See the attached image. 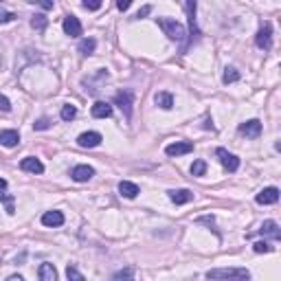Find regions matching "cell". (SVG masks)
Wrapping results in <instances>:
<instances>
[{
  "label": "cell",
  "instance_id": "1",
  "mask_svg": "<svg viewBox=\"0 0 281 281\" xmlns=\"http://www.w3.org/2000/svg\"><path fill=\"white\" fill-rule=\"evenodd\" d=\"M207 279L211 281H250V273L246 268H213L207 270Z\"/></svg>",
  "mask_w": 281,
  "mask_h": 281
},
{
  "label": "cell",
  "instance_id": "2",
  "mask_svg": "<svg viewBox=\"0 0 281 281\" xmlns=\"http://www.w3.org/2000/svg\"><path fill=\"white\" fill-rule=\"evenodd\" d=\"M156 22H158V27L165 31L167 38L173 40V42H182V40L187 38L185 27H182L178 20H173V18H156Z\"/></svg>",
  "mask_w": 281,
  "mask_h": 281
},
{
  "label": "cell",
  "instance_id": "3",
  "mask_svg": "<svg viewBox=\"0 0 281 281\" xmlns=\"http://www.w3.org/2000/svg\"><path fill=\"white\" fill-rule=\"evenodd\" d=\"M185 11H187V16H189V31H191L187 47H191V44L196 42L198 38H200V29H198V22H196V2H193V0H187V2H185Z\"/></svg>",
  "mask_w": 281,
  "mask_h": 281
},
{
  "label": "cell",
  "instance_id": "4",
  "mask_svg": "<svg viewBox=\"0 0 281 281\" xmlns=\"http://www.w3.org/2000/svg\"><path fill=\"white\" fill-rule=\"evenodd\" d=\"M255 44H257V49H262V51L273 49V24L270 22H264L262 27H259L257 35H255Z\"/></svg>",
  "mask_w": 281,
  "mask_h": 281
},
{
  "label": "cell",
  "instance_id": "5",
  "mask_svg": "<svg viewBox=\"0 0 281 281\" xmlns=\"http://www.w3.org/2000/svg\"><path fill=\"white\" fill-rule=\"evenodd\" d=\"M216 156L220 158V163H222V167L226 171H237L239 169V158L235 156V154H231V152H226L224 147H218L216 150Z\"/></svg>",
  "mask_w": 281,
  "mask_h": 281
},
{
  "label": "cell",
  "instance_id": "6",
  "mask_svg": "<svg viewBox=\"0 0 281 281\" xmlns=\"http://www.w3.org/2000/svg\"><path fill=\"white\" fill-rule=\"evenodd\" d=\"M112 104L119 106V108L125 112L127 119L132 116V93H130V90H121V93H116L114 99H112Z\"/></svg>",
  "mask_w": 281,
  "mask_h": 281
},
{
  "label": "cell",
  "instance_id": "7",
  "mask_svg": "<svg viewBox=\"0 0 281 281\" xmlns=\"http://www.w3.org/2000/svg\"><path fill=\"white\" fill-rule=\"evenodd\" d=\"M189 152H193L191 141H176V143H169V145L165 147L167 156H182V154H189Z\"/></svg>",
  "mask_w": 281,
  "mask_h": 281
},
{
  "label": "cell",
  "instance_id": "8",
  "mask_svg": "<svg viewBox=\"0 0 281 281\" xmlns=\"http://www.w3.org/2000/svg\"><path fill=\"white\" fill-rule=\"evenodd\" d=\"M62 27H64V33H66V35H70V38H79L81 31H84V29H81L79 18H77V16H73V13L64 18V24H62Z\"/></svg>",
  "mask_w": 281,
  "mask_h": 281
},
{
  "label": "cell",
  "instance_id": "9",
  "mask_svg": "<svg viewBox=\"0 0 281 281\" xmlns=\"http://www.w3.org/2000/svg\"><path fill=\"white\" fill-rule=\"evenodd\" d=\"M257 204H277L279 202V189L277 187H266L257 193Z\"/></svg>",
  "mask_w": 281,
  "mask_h": 281
},
{
  "label": "cell",
  "instance_id": "10",
  "mask_svg": "<svg viewBox=\"0 0 281 281\" xmlns=\"http://www.w3.org/2000/svg\"><path fill=\"white\" fill-rule=\"evenodd\" d=\"M7 180L4 178H0V202H4V209H7L9 216H13L16 213V204H13V196L7 191Z\"/></svg>",
  "mask_w": 281,
  "mask_h": 281
},
{
  "label": "cell",
  "instance_id": "11",
  "mask_svg": "<svg viewBox=\"0 0 281 281\" xmlns=\"http://www.w3.org/2000/svg\"><path fill=\"white\" fill-rule=\"evenodd\" d=\"M93 176H95V169L90 165H77L70 171V178H73L75 182H88Z\"/></svg>",
  "mask_w": 281,
  "mask_h": 281
},
{
  "label": "cell",
  "instance_id": "12",
  "mask_svg": "<svg viewBox=\"0 0 281 281\" xmlns=\"http://www.w3.org/2000/svg\"><path fill=\"white\" fill-rule=\"evenodd\" d=\"M237 130H239V134H246L248 139H257V136L262 134V123H259L257 119H250V121H246V123L239 125Z\"/></svg>",
  "mask_w": 281,
  "mask_h": 281
},
{
  "label": "cell",
  "instance_id": "13",
  "mask_svg": "<svg viewBox=\"0 0 281 281\" xmlns=\"http://www.w3.org/2000/svg\"><path fill=\"white\" fill-rule=\"evenodd\" d=\"M101 141H104V136H101L99 132H84V134L77 136V145L79 147H97Z\"/></svg>",
  "mask_w": 281,
  "mask_h": 281
},
{
  "label": "cell",
  "instance_id": "14",
  "mask_svg": "<svg viewBox=\"0 0 281 281\" xmlns=\"http://www.w3.org/2000/svg\"><path fill=\"white\" fill-rule=\"evenodd\" d=\"M20 169L29 171V173H42L44 171V165H42V161H40V158L27 156V158H22V163H20Z\"/></svg>",
  "mask_w": 281,
  "mask_h": 281
},
{
  "label": "cell",
  "instance_id": "15",
  "mask_svg": "<svg viewBox=\"0 0 281 281\" xmlns=\"http://www.w3.org/2000/svg\"><path fill=\"white\" fill-rule=\"evenodd\" d=\"M259 235H264V237H273L275 242H277V239H281V228H279V224L275 222V220H266V222L262 224V228H259Z\"/></svg>",
  "mask_w": 281,
  "mask_h": 281
},
{
  "label": "cell",
  "instance_id": "16",
  "mask_svg": "<svg viewBox=\"0 0 281 281\" xmlns=\"http://www.w3.org/2000/svg\"><path fill=\"white\" fill-rule=\"evenodd\" d=\"M119 193L123 198H127V200H134V198L141 193V189H139V185H134V182H130V180H121L119 182Z\"/></svg>",
  "mask_w": 281,
  "mask_h": 281
},
{
  "label": "cell",
  "instance_id": "17",
  "mask_svg": "<svg viewBox=\"0 0 281 281\" xmlns=\"http://www.w3.org/2000/svg\"><path fill=\"white\" fill-rule=\"evenodd\" d=\"M169 200L173 204H187L193 200V193L189 189H171L169 191Z\"/></svg>",
  "mask_w": 281,
  "mask_h": 281
},
{
  "label": "cell",
  "instance_id": "18",
  "mask_svg": "<svg viewBox=\"0 0 281 281\" xmlns=\"http://www.w3.org/2000/svg\"><path fill=\"white\" fill-rule=\"evenodd\" d=\"M42 224L44 226H62L64 224V213L62 211H47L42 216Z\"/></svg>",
  "mask_w": 281,
  "mask_h": 281
},
{
  "label": "cell",
  "instance_id": "19",
  "mask_svg": "<svg viewBox=\"0 0 281 281\" xmlns=\"http://www.w3.org/2000/svg\"><path fill=\"white\" fill-rule=\"evenodd\" d=\"M18 143H20L18 130H2V132H0V145H4V147H16Z\"/></svg>",
  "mask_w": 281,
  "mask_h": 281
},
{
  "label": "cell",
  "instance_id": "20",
  "mask_svg": "<svg viewBox=\"0 0 281 281\" xmlns=\"http://www.w3.org/2000/svg\"><path fill=\"white\" fill-rule=\"evenodd\" d=\"M90 112H93L95 119H108V116H112V106L108 101H97Z\"/></svg>",
  "mask_w": 281,
  "mask_h": 281
},
{
  "label": "cell",
  "instance_id": "21",
  "mask_svg": "<svg viewBox=\"0 0 281 281\" xmlns=\"http://www.w3.org/2000/svg\"><path fill=\"white\" fill-rule=\"evenodd\" d=\"M154 101H156L158 108H163V110H171L173 108V95L171 93H165V90L156 93L154 95Z\"/></svg>",
  "mask_w": 281,
  "mask_h": 281
},
{
  "label": "cell",
  "instance_id": "22",
  "mask_svg": "<svg viewBox=\"0 0 281 281\" xmlns=\"http://www.w3.org/2000/svg\"><path fill=\"white\" fill-rule=\"evenodd\" d=\"M38 275H40V281H57V270H55L53 264H42Z\"/></svg>",
  "mask_w": 281,
  "mask_h": 281
},
{
  "label": "cell",
  "instance_id": "23",
  "mask_svg": "<svg viewBox=\"0 0 281 281\" xmlns=\"http://www.w3.org/2000/svg\"><path fill=\"white\" fill-rule=\"evenodd\" d=\"M97 49V40L95 38H84L79 42V53L81 55H93Z\"/></svg>",
  "mask_w": 281,
  "mask_h": 281
},
{
  "label": "cell",
  "instance_id": "24",
  "mask_svg": "<svg viewBox=\"0 0 281 281\" xmlns=\"http://www.w3.org/2000/svg\"><path fill=\"white\" fill-rule=\"evenodd\" d=\"M114 281H134V266H125L123 270L114 273Z\"/></svg>",
  "mask_w": 281,
  "mask_h": 281
},
{
  "label": "cell",
  "instance_id": "25",
  "mask_svg": "<svg viewBox=\"0 0 281 281\" xmlns=\"http://www.w3.org/2000/svg\"><path fill=\"white\" fill-rule=\"evenodd\" d=\"M222 81L224 84H235V81H239V70L233 68V66H226V68H224V75H222Z\"/></svg>",
  "mask_w": 281,
  "mask_h": 281
},
{
  "label": "cell",
  "instance_id": "26",
  "mask_svg": "<svg viewBox=\"0 0 281 281\" xmlns=\"http://www.w3.org/2000/svg\"><path fill=\"white\" fill-rule=\"evenodd\" d=\"M31 27L35 29V31H44V29L49 27V18L42 16V13H35V16L31 18Z\"/></svg>",
  "mask_w": 281,
  "mask_h": 281
},
{
  "label": "cell",
  "instance_id": "27",
  "mask_svg": "<svg viewBox=\"0 0 281 281\" xmlns=\"http://www.w3.org/2000/svg\"><path fill=\"white\" fill-rule=\"evenodd\" d=\"M66 277H68V281H86V277L79 273L75 264H68V266H66Z\"/></svg>",
  "mask_w": 281,
  "mask_h": 281
},
{
  "label": "cell",
  "instance_id": "28",
  "mask_svg": "<svg viewBox=\"0 0 281 281\" xmlns=\"http://www.w3.org/2000/svg\"><path fill=\"white\" fill-rule=\"evenodd\" d=\"M59 116H62L64 121H73L75 116H77V108H75V106H70V104H66L64 108H62V112H59Z\"/></svg>",
  "mask_w": 281,
  "mask_h": 281
},
{
  "label": "cell",
  "instance_id": "29",
  "mask_svg": "<svg viewBox=\"0 0 281 281\" xmlns=\"http://www.w3.org/2000/svg\"><path fill=\"white\" fill-rule=\"evenodd\" d=\"M207 173V163L204 161H196L191 165V176H204Z\"/></svg>",
  "mask_w": 281,
  "mask_h": 281
},
{
  "label": "cell",
  "instance_id": "30",
  "mask_svg": "<svg viewBox=\"0 0 281 281\" xmlns=\"http://www.w3.org/2000/svg\"><path fill=\"white\" fill-rule=\"evenodd\" d=\"M253 250H255V253H273V246H270V244L264 239V242H255Z\"/></svg>",
  "mask_w": 281,
  "mask_h": 281
},
{
  "label": "cell",
  "instance_id": "31",
  "mask_svg": "<svg viewBox=\"0 0 281 281\" xmlns=\"http://www.w3.org/2000/svg\"><path fill=\"white\" fill-rule=\"evenodd\" d=\"M101 0H84V2H81V7L84 9H88V11H97V9H101Z\"/></svg>",
  "mask_w": 281,
  "mask_h": 281
},
{
  "label": "cell",
  "instance_id": "32",
  "mask_svg": "<svg viewBox=\"0 0 281 281\" xmlns=\"http://www.w3.org/2000/svg\"><path fill=\"white\" fill-rule=\"evenodd\" d=\"M16 18V13H11V11H7L4 7H0V24H7V22H11V20Z\"/></svg>",
  "mask_w": 281,
  "mask_h": 281
},
{
  "label": "cell",
  "instance_id": "33",
  "mask_svg": "<svg viewBox=\"0 0 281 281\" xmlns=\"http://www.w3.org/2000/svg\"><path fill=\"white\" fill-rule=\"evenodd\" d=\"M51 127V119H47V116H42V119H38L33 123V130H49Z\"/></svg>",
  "mask_w": 281,
  "mask_h": 281
},
{
  "label": "cell",
  "instance_id": "34",
  "mask_svg": "<svg viewBox=\"0 0 281 281\" xmlns=\"http://www.w3.org/2000/svg\"><path fill=\"white\" fill-rule=\"evenodd\" d=\"M0 112H11V101L4 95H0Z\"/></svg>",
  "mask_w": 281,
  "mask_h": 281
},
{
  "label": "cell",
  "instance_id": "35",
  "mask_svg": "<svg viewBox=\"0 0 281 281\" xmlns=\"http://www.w3.org/2000/svg\"><path fill=\"white\" fill-rule=\"evenodd\" d=\"M130 0H119V2H116V9H119V11H127V9H130Z\"/></svg>",
  "mask_w": 281,
  "mask_h": 281
},
{
  "label": "cell",
  "instance_id": "36",
  "mask_svg": "<svg viewBox=\"0 0 281 281\" xmlns=\"http://www.w3.org/2000/svg\"><path fill=\"white\" fill-rule=\"evenodd\" d=\"M150 11H152V4H145V7H143L139 13H136V18H145V16H147V13H150Z\"/></svg>",
  "mask_w": 281,
  "mask_h": 281
},
{
  "label": "cell",
  "instance_id": "37",
  "mask_svg": "<svg viewBox=\"0 0 281 281\" xmlns=\"http://www.w3.org/2000/svg\"><path fill=\"white\" fill-rule=\"evenodd\" d=\"M40 7H42V9H47V11H49V9H53V2H49V0H44V2H40Z\"/></svg>",
  "mask_w": 281,
  "mask_h": 281
},
{
  "label": "cell",
  "instance_id": "38",
  "mask_svg": "<svg viewBox=\"0 0 281 281\" xmlns=\"http://www.w3.org/2000/svg\"><path fill=\"white\" fill-rule=\"evenodd\" d=\"M202 127H204V130H213V121H211V119H207V121H204V125H202Z\"/></svg>",
  "mask_w": 281,
  "mask_h": 281
},
{
  "label": "cell",
  "instance_id": "39",
  "mask_svg": "<svg viewBox=\"0 0 281 281\" xmlns=\"http://www.w3.org/2000/svg\"><path fill=\"white\" fill-rule=\"evenodd\" d=\"M7 281H24V277H20V275H11Z\"/></svg>",
  "mask_w": 281,
  "mask_h": 281
},
{
  "label": "cell",
  "instance_id": "40",
  "mask_svg": "<svg viewBox=\"0 0 281 281\" xmlns=\"http://www.w3.org/2000/svg\"><path fill=\"white\" fill-rule=\"evenodd\" d=\"M0 68H2V57H0Z\"/></svg>",
  "mask_w": 281,
  "mask_h": 281
}]
</instances>
